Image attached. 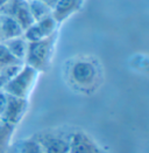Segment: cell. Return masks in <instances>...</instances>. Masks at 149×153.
Masks as SVG:
<instances>
[{
  "instance_id": "obj_9",
  "label": "cell",
  "mask_w": 149,
  "mask_h": 153,
  "mask_svg": "<svg viewBox=\"0 0 149 153\" xmlns=\"http://www.w3.org/2000/svg\"><path fill=\"white\" fill-rule=\"evenodd\" d=\"M24 34V29L10 15L0 13V40L6 41Z\"/></svg>"
},
{
  "instance_id": "obj_18",
  "label": "cell",
  "mask_w": 149,
  "mask_h": 153,
  "mask_svg": "<svg viewBox=\"0 0 149 153\" xmlns=\"http://www.w3.org/2000/svg\"><path fill=\"white\" fill-rule=\"evenodd\" d=\"M7 1H8V0H0V8H1V7H2Z\"/></svg>"
},
{
  "instance_id": "obj_2",
  "label": "cell",
  "mask_w": 149,
  "mask_h": 153,
  "mask_svg": "<svg viewBox=\"0 0 149 153\" xmlns=\"http://www.w3.org/2000/svg\"><path fill=\"white\" fill-rule=\"evenodd\" d=\"M38 75L40 73L37 70L24 63L18 70V73L11 79H8L0 89L10 96L28 100L36 84Z\"/></svg>"
},
{
  "instance_id": "obj_10",
  "label": "cell",
  "mask_w": 149,
  "mask_h": 153,
  "mask_svg": "<svg viewBox=\"0 0 149 153\" xmlns=\"http://www.w3.org/2000/svg\"><path fill=\"white\" fill-rule=\"evenodd\" d=\"M2 43L6 46V48L10 51V53L19 62L24 63L26 53H27V48H28V41L24 38V35L2 41Z\"/></svg>"
},
{
  "instance_id": "obj_12",
  "label": "cell",
  "mask_w": 149,
  "mask_h": 153,
  "mask_svg": "<svg viewBox=\"0 0 149 153\" xmlns=\"http://www.w3.org/2000/svg\"><path fill=\"white\" fill-rule=\"evenodd\" d=\"M15 126L1 120L0 123V153H5L10 147Z\"/></svg>"
},
{
  "instance_id": "obj_5",
  "label": "cell",
  "mask_w": 149,
  "mask_h": 153,
  "mask_svg": "<svg viewBox=\"0 0 149 153\" xmlns=\"http://www.w3.org/2000/svg\"><path fill=\"white\" fill-rule=\"evenodd\" d=\"M0 13L13 18L24 30L35 22L30 14L27 0H8L0 8Z\"/></svg>"
},
{
  "instance_id": "obj_7",
  "label": "cell",
  "mask_w": 149,
  "mask_h": 153,
  "mask_svg": "<svg viewBox=\"0 0 149 153\" xmlns=\"http://www.w3.org/2000/svg\"><path fill=\"white\" fill-rule=\"evenodd\" d=\"M27 108H28V100L7 95V103L1 115V120L16 128V125L24 118Z\"/></svg>"
},
{
  "instance_id": "obj_1",
  "label": "cell",
  "mask_w": 149,
  "mask_h": 153,
  "mask_svg": "<svg viewBox=\"0 0 149 153\" xmlns=\"http://www.w3.org/2000/svg\"><path fill=\"white\" fill-rule=\"evenodd\" d=\"M57 39L58 32L40 41L28 42V48L24 63L34 68L38 73L46 71L54 56Z\"/></svg>"
},
{
  "instance_id": "obj_20",
  "label": "cell",
  "mask_w": 149,
  "mask_h": 153,
  "mask_svg": "<svg viewBox=\"0 0 149 153\" xmlns=\"http://www.w3.org/2000/svg\"><path fill=\"white\" fill-rule=\"evenodd\" d=\"M0 42H1V40H0Z\"/></svg>"
},
{
  "instance_id": "obj_6",
  "label": "cell",
  "mask_w": 149,
  "mask_h": 153,
  "mask_svg": "<svg viewBox=\"0 0 149 153\" xmlns=\"http://www.w3.org/2000/svg\"><path fill=\"white\" fill-rule=\"evenodd\" d=\"M69 153H110L84 131H72Z\"/></svg>"
},
{
  "instance_id": "obj_19",
  "label": "cell",
  "mask_w": 149,
  "mask_h": 153,
  "mask_svg": "<svg viewBox=\"0 0 149 153\" xmlns=\"http://www.w3.org/2000/svg\"><path fill=\"white\" fill-rule=\"evenodd\" d=\"M0 123H1V117H0Z\"/></svg>"
},
{
  "instance_id": "obj_4",
  "label": "cell",
  "mask_w": 149,
  "mask_h": 153,
  "mask_svg": "<svg viewBox=\"0 0 149 153\" xmlns=\"http://www.w3.org/2000/svg\"><path fill=\"white\" fill-rule=\"evenodd\" d=\"M70 78L77 87L89 89L98 81L99 69L97 64L90 60H77L70 68Z\"/></svg>"
},
{
  "instance_id": "obj_17",
  "label": "cell",
  "mask_w": 149,
  "mask_h": 153,
  "mask_svg": "<svg viewBox=\"0 0 149 153\" xmlns=\"http://www.w3.org/2000/svg\"><path fill=\"white\" fill-rule=\"evenodd\" d=\"M7 153H19L18 152V146L14 145L12 147H8V149H7Z\"/></svg>"
},
{
  "instance_id": "obj_13",
  "label": "cell",
  "mask_w": 149,
  "mask_h": 153,
  "mask_svg": "<svg viewBox=\"0 0 149 153\" xmlns=\"http://www.w3.org/2000/svg\"><path fill=\"white\" fill-rule=\"evenodd\" d=\"M16 146L19 153H44L38 143L33 137L22 139L16 144Z\"/></svg>"
},
{
  "instance_id": "obj_3",
  "label": "cell",
  "mask_w": 149,
  "mask_h": 153,
  "mask_svg": "<svg viewBox=\"0 0 149 153\" xmlns=\"http://www.w3.org/2000/svg\"><path fill=\"white\" fill-rule=\"evenodd\" d=\"M71 132L62 130H44L40 131L33 138L38 143L44 153H69Z\"/></svg>"
},
{
  "instance_id": "obj_15",
  "label": "cell",
  "mask_w": 149,
  "mask_h": 153,
  "mask_svg": "<svg viewBox=\"0 0 149 153\" xmlns=\"http://www.w3.org/2000/svg\"><path fill=\"white\" fill-rule=\"evenodd\" d=\"M6 103H7V94H5L2 90L0 89V117H1L4 110H5Z\"/></svg>"
},
{
  "instance_id": "obj_8",
  "label": "cell",
  "mask_w": 149,
  "mask_h": 153,
  "mask_svg": "<svg viewBox=\"0 0 149 153\" xmlns=\"http://www.w3.org/2000/svg\"><path fill=\"white\" fill-rule=\"evenodd\" d=\"M84 1L85 0H58L51 11V15L57 24L61 25L83 7Z\"/></svg>"
},
{
  "instance_id": "obj_14",
  "label": "cell",
  "mask_w": 149,
  "mask_h": 153,
  "mask_svg": "<svg viewBox=\"0 0 149 153\" xmlns=\"http://www.w3.org/2000/svg\"><path fill=\"white\" fill-rule=\"evenodd\" d=\"M16 63H21V62H19L6 48V46L2 42H0V68Z\"/></svg>"
},
{
  "instance_id": "obj_11",
  "label": "cell",
  "mask_w": 149,
  "mask_h": 153,
  "mask_svg": "<svg viewBox=\"0 0 149 153\" xmlns=\"http://www.w3.org/2000/svg\"><path fill=\"white\" fill-rule=\"evenodd\" d=\"M27 1H28V7L34 21H38L51 14V10L40 0H27Z\"/></svg>"
},
{
  "instance_id": "obj_16",
  "label": "cell",
  "mask_w": 149,
  "mask_h": 153,
  "mask_svg": "<svg viewBox=\"0 0 149 153\" xmlns=\"http://www.w3.org/2000/svg\"><path fill=\"white\" fill-rule=\"evenodd\" d=\"M40 1H41V2H43L44 5H47L50 10L52 11V8L55 7V5L57 4V1H58V0H40Z\"/></svg>"
}]
</instances>
